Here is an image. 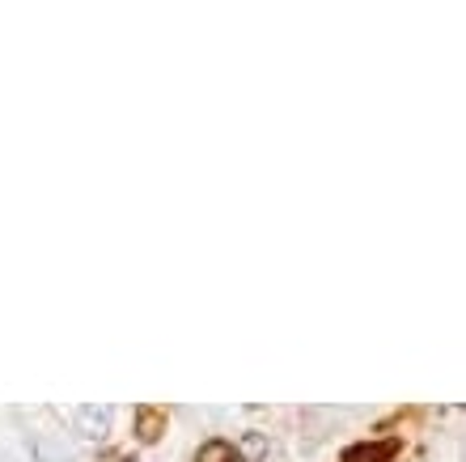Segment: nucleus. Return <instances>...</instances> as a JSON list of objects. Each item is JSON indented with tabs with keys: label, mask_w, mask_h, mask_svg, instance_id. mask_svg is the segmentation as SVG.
<instances>
[{
	"label": "nucleus",
	"mask_w": 466,
	"mask_h": 462,
	"mask_svg": "<svg viewBox=\"0 0 466 462\" xmlns=\"http://www.w3.org/2000/svg\"><path fill=\"white\" fill-rule=\"evenodd\" d=\"M76 425H81V433H86V437H106L111 412H106V407H94V403H86V407H76Z\"/></svg>",
	"instance_id": "obj_1"
},
{
	"label": "nucleus",
	"mask_w": 466,
	"mask_h": 462,
	"mask_svg": "<svg viewBox=\"0 0 466 462\" xmlns=\"http://www.w3.org/2000/svg\"><path fill=\"white\" fill-rule=\"evenodd\" d=\"M196 462H238V450H233L229 441H208V446L196 454Z\"/></svg>",
	"instance_id": "obj_2"
},
{
	"label": "nucleus",
	"mask_w": 466,
	"mask_h": 462,
	"mask_svg": "<svg viewBox=\"0 0 466 462\" xmlns=\"http://www.w3.org/2000/svg\"><path fill=\"white\" fill-rule=\"evenodd\" d=\"M140 437H145V441L157 437V412H153V407H145V412H140Z\"/></svg>",
	"instance_id": "obj_3"
},
{
	"label": "nucleus",
	"mask_w": 466,
	"mask_h": 462,
	"mask_svg": "<svg viewBox=\"0 0 466 462\" xmlns=\"http://www.w3.org/2000/svg\"><path fill=\"white\" fill-rule=\"evenodd\" d=\"M242 450H246V458H258V454L268 450V441L258 437V433H250V437H246V441H242Z\"/></svg>",
	"instance_id": "obj_4"
}]
</instances>
